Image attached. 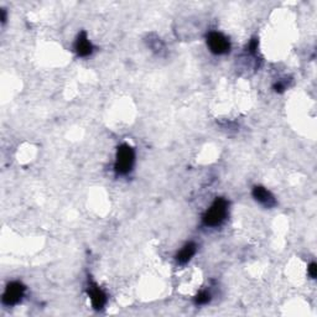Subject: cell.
Wrapping results in <instances>:
<instances>
[{"instance_id":"obj_1","label":"cell","mask_w":317,"mask_h":317,"mask_svg":"<svg viewBox=\"0 0 317 317\" xmlns=\"http://www.w3.org/2000/svg\"><path fill=\"white\" fill-rule=\"evenodd\" d=\"M228 204L224 198H217L204 216V223L210 227L220 226L227 216Z\"/></svg>"},{"instance_id":"obj_2","label":"cell","mask_w":317,"mask_h":317,"mask_svg":"<svg viewBox=\"0 0 317 317\" xmlns=\"http://www.w3.org/2000/svg\"><path fill=\"white\" fill-rule=\"evenodd\" d=\"M135 154L134 150L128 144H123L118 148L116 161V171L120 175H126L132 170V164H134Z\"/></svg>"},{"instance_id":"obj_3","label":"cell","mask_w":317,"mask_h":317,"mask_svg":"<svg viewBox=\"0 0 317 317\" xmlns=\"http://www.w3.org/2000/svg\"><path fill=\"white\" fill-rule=\"evenodd\" d=\"M207 44L213 54H223L230 51V45L228 38L220 32H211L207 36Z\"/></svg>"},{"instance_id":"obj_4","label":"cell","mask_w":317,"mask_h":317,"mask_svg":"<svg viewBox=\"0 0 317 317\" xmlns=\"http://www.w3.org/2000/svg\"><path fill=\"white\" fill-rule=\"evenodd\" d=\"M25 286L19 282H10L9 285L5 289L4 295H2V302L5 305L10 306V305H15V304L19 302L22 300V295H24Z\"/></svg>"},{"instance_id":"obj_5","label":"cell","mask_w":317,"mask_h":317,"mask_svg":"<svg viewBox=\"0 0 317 317\" xmlns=\"http://www.w3.org/2000/svg\"><path fill=\"white\" fill-rule=\"evenodd\" d=\"M88 295L90 296V301H92V305L96 310H102L103 306L106 305V296L94 282L88 286Z\"/></svg>"},{"instance_id":"obj_6","label":"cell","mask_w":317,"mask_h":317,"mask_svg":"<svg viewBox=\"0 0 317 317\" xmlns=\"http://www.w3.org/2000/svg\"><path fill=\"white\" fill-rule=\"evenodd\" d=\"M253 196L256 201L260 202L262 204H264V206L266 207H272L275 206V204H276V202H275V198L272 197V194L262 186L254 187Z\"/></svg>"},{"instance_id":"obj_7","label":"cell","mask_w":317,"mask_h":317,"mask_svg":"<svg viewBox=\"0 0 317 317\" xmlns=\"http://www.w3.org/2000/svg\"><path fill=\"white\" fill-rule=\"evenodd\" d=\"M76 51L77 54H78V56H82V57L88 56V54L93 52V46L92 44L90 42V40H88L87 34H86L84 31H82V32L80 34L78 38H77Z\"/></svg>"},{"instance_id":"obj_8","label":"cell","mask_w":317,"mask_h":317,"mask_svg":"<svg viewBox=\"0 0 317 317\" xmlns=\"http://www.w3.org/2000/svg\"><path fill=\"white\" fill-rule=\"evenodd\" d=\"M194 253H196V246H194V243H188L181 249L180 253L176 256V259H178V262L180 264H186L194 256Z\"/></svg>"},{"instance_id":"obj_9","label":"cell","mask_w":317,"mask_h":317,"mask_svg":"<svg viewBox=\"0 0 317 317\" xmlns=\"http://www.w3.org/2000/svg\"><path fill=\"white\" fill-rule=\"evenodd\" d=\"M210 300H211V295H210L207 291H201V292L196 296V298H194V302L198 304V305H204V304L208 302Z\"/></svg>"},{"instance_id":"obj_10","label":"cell","mask_w":317,"mask_h":317,"mask_svg":"<svg viewBox=\"0 0 317 317\" xmlns=\"http://www.w3.org/2000/svg\"><path fill=\"white\" fill-rule=\"evenodd\" d=\"M308 274H310V276L312 278V279H315L316 275H317V266L315 263H312L308 266Z\"/></svg>"},{"instance_id":"obj_11","label":"cell","mask_w":317,"mask_h":317,"mask_svg":"<svg viewBox=\"0 0 317 317\" xmlns=\"http://www.w3.org/2000/svg\"><path fill=\"white\" fill-rule=\"evenodd\" d=\"M256 48H258V40L254 38V40H252L250 45H249V51H250L252 54H256Z\"/></svg>"}]
</instances>
